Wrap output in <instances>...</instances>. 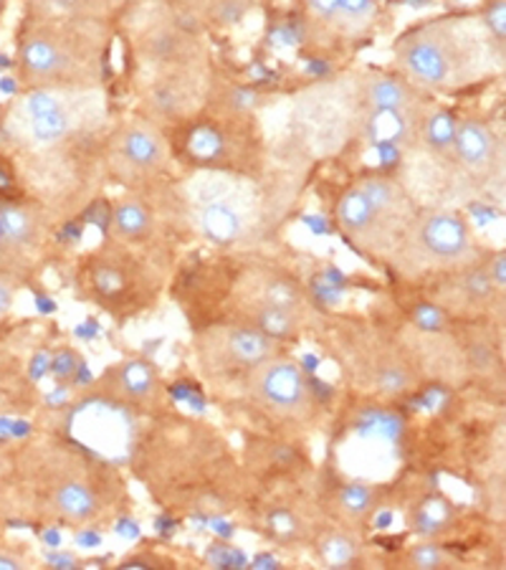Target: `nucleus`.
Returning a JSON list of instances; mask_svg holds the SVG:
<instances>
[{"instance_id": "obj_1", "label": "nucleus", "mask_w": 506, "mask_h": 570, "mask_svg": "<svg viewBox=\"0 0 506 570\" xmlns=\"http://www.w3.org/2000/svg\"><path fill=\"white\" fill-rule=\"evenodd\" d=\"M492 36L478 21H436L405 36L395 49L400 69L413 85L456 89L482 71ZM494 43V41H492Z\"/></svg>"}, {"instance_id": "obj_2", "label": "nucleus", "mask_w": 506, "mask_h": 570, "mask_svg": "<svg viewBox=\"0 0 506 570\" xmlns=\"http://www.w3.org/2000/svg\"><path fill=\"white\" fill-rule=\"evenodd\" d=\"M81 18H39L18 46L21 77L36 87H89L99 46Z\"/></svg>"}, {"instance_id": "obj_3", "label": "nucleus", "mask_w": 506, "mask_h": 570, "mask_svg": "<svg viewBox=\"0 0 506 570\" xmlns=\"http://www.w3.org/2000/svg\"><path fill=\"white\" fill-rule=\"evenodd\" d=\"M188 204L198 234L218 246L246 242L264 226L266 200L261 190L238 173H202L190 180Z\"/></svg>"}, {"instance_id": "obj_4", "label": "nucleus", "mask_w": 506, "mask_h": 570, "mask_svg": "<svg viewBox=\"0 0 506 570\" xmlns=\"http://www.w3.org/2000/svg\"><path fill=\"white\" fill-rule=\"evenodd\" d=\"M476 244L466 218L454 210L430 208L420 210L405 232L398 249L393 252L395 264L410 274L430 269H462L472 264Z\"/></svg>"}, {"instance_id": "obj_5", "label": "nucleus", "mask_w": 506, "mask_h": 570, "mask_svg": "<svg viewBox=\"0 0 506 570\" xmlns=\"http://www.w3.org/2000/svg\"><path fill=\"white\" fill-rule=\"evenodd\" d=\"M168 165V147H165L158 127L147 122L125 125L112 137V155L109 168L122 183H147L158 178Z\"/></svg>"}, {"instance_id": "obj_6", "label": "nucleus", "mask_w": 506, "mask_h": 570, "mask_svg": "<svg viewBox=\"0 0 506 570\" xmlns=\"http://www.w3.org/2000/svg\"><path fill=\"white\" fill-rule=\"evenodd\" d=\"M251 389L256 401L274 416L304 419L311 409L307 375L301 367L284 357H269L251 371Z\"/></svg>"}, {"instance_id": "obj_7", "label": "nucleus", "mask_w": 506, "mask_h": 570, "mask_svg": "<svg viewBox=\"0 0 506 570\" xmlns=\"http://www.w3.org/2000/svg\"><path fill=\"white\" fill-rule=\"evenodd\" d=\"M202 361L214 371H254L276 353V340L254 325H228L210 330L200 343Z\"/></svg>"}, {"instance_id": "obj_8", "label": "nucleus", "mask_w": 506, "mask_h": 570, "mask_svg": "<svg viewBox=\"0 0 506 570\" xmlns=\"http://www.w3.org/2000/svg\"><path fill=\"white\" fill-rule=\"evenodd\" d=\"M450 153L468 178L478 186H496L504 180V142L489 125L478 119L456 122Z\"/></svg>"}, {"instance_id": "obj_9", "label": "nucleus", "mask_w": 506, "mask_h": 570, "mask_svg": "<svg viewBox=\"0 0 506 570\" xmlns=\"http://www.w3.org/2000/svg\"><path fill=\"white\" fill-rule=\"evenodd\" d=\"M337 220L343 232L365 252L393 254L403 242V236L373 208L363 190L353 186L337 204Z\"/></svg>"}, {"instance_id": "obj_10", "label": "nucleus", "mask_w": 506, "mask_h": 570, "mask_svg": "<svg viewBox=\"0 0 506 570\" xmlns=\"http://www.w3.org/2000/svg\"><path fill=\"white\" fill-rule=\"evenodd\" d=\"M496 289L489 274H486V266H476L474 262L466 264L458 269L454 282H448L444 289H440V309H454L458 315H468V312H478L489 307ZM504 294V292H499Z\"/></svg>"}, {"instance_id": "obj_11", "label": "nucleus", "mask_w": 506, "mask_h": 570, "mask_svg": "<svg viewBox=\"0 0 506 570\" xmlns=\"http://www.w3.org/2000/svg\"><path fill=\"white\" fill-rule=\"evenodd\" d=\"M363 102L370 109H395V112H416L418 95L405 79L375 73L365 81Z\"/></svg>"}, {"instance_id": "obj_12", "label": "nucleus", "mask_w": 506, "mask_h": 570, "mask_svg": "<svg viewBox=\"0 0 506 570\" xmlns=\"http://www.w3.org/2000/svg\"><path fill=\"white\" fill-rule=\"evenodd\" d=\"M365 135L375 145H405L418 135L416 112H395V109H370L365 115Z\"/></svg>"}, {"instance_id": "obj_13", "label": "nucleus", "mask_w": 506, "mask_h": 570, "mask_svg": "<svg viewBox=\"0 0 506 570\" xmlns=\"http://www.w3.org/2000/svg\"><path fill=\"white\" fill-rule=\"evenodd\" d=\"M254 305L276 307L299 317V312L304 309V294L299 289V284L287 277V274L269 272L264 274L259 289L254 294Z\"/></svg>"}, {"instance_id": "obj_14", "label": "nucleus", "mask_w": 506, "mask_h": 570, "mask_svg": "<svg viewBox=\"0 0 506 570\" xmlns=\"http://www.w3.org/2000/svg\"><path fill=\"white\" fill-rule=\"evenodd\" d=\"M304 122H315L317 119V132L325 137V140H333V132L337 135L339 127L347 122L345 102H339V97H333L329 91H311L309 99H304L301 105Z\"/></svg>"}, {"instance_id": "obj_15", "label": "nucleus", "mask_w": 506, "mask_h": 570, "mask_svg": "<svg viewBox=\"0 0 506 570\" xmlns=\"http://www.w3.org/2000/svg\"><path fill=\"white\" fill-rule=\"evenodd\" d=\"M190 158L200 165H216L231 155V140L214 122H200L188 135Z\"/></svg>"}, {"instance_id": "obj_16", "label": "nucleus", "mask_w": 506, "mask_h": 570, "mask_svg": "<svg viewBox=\"0 0 506 570\" xmlns=\"http://www.w3.org/2000/svg\"><path fill=\"white\" fill-rule=\"evenodd\" d=\"M109 224L115 228V236L127 244L142 242L152 232V214L140 200H122L109 216Z\"/></svg>"}, {"instance_id": "obj_17", "label": "nucleus", "mask_w": 506, "mask_h": 570, "mask_svg": "<svg viewBox=\"0 0 506 570\" xmlns=\"http://www.w3.org/2000/svg\"><path fill=\"white\" fill-rule=\"evenodd\" d=\"M115 383H117V391L127 395L130 401H147L155 391H158V375H155V367L145 361L125 363L117 371Z\"/></svg>"}, {"instance_id": "obj_18", "label": "nucleus", "mask_w": 506, "mask_h": 570, "mask_svg": "<svg viewBox=\"0 0 506 570\" xmlns=\"http://www.w3.org/2000/svg\"><path fill=\"white\" fill-rule=\"evenodd\" d=\"M53 504L71 520H89L97 512V498L85 482H63L53 492Z\"/></svg>"}, {"instance_id": "obj_19", "label": "nucleus", "mask_w": 506, "mask_h": 570, "mask_svg": "<svg viewBox=\"0 0 506 570\" xmlns=\"http://www.w3.org/2000/svg\"><path fill=\"white\" fill-rule=\"evenodd\" d=\"M33 256L26 254L21 246L13 242L11 232H8L6 214H3V198H0V274L3 277H13L16 282L31 269Z\"/></svg>"}, {"instance_id": "obj_20", "label": "nucleus", "mask_w": 506, "mask_h": 570, "mask_svg": "<svg viewBox=\"0 0 506 570\" xmlns=\"http://www.w3.org/2000/svg\"><path fill=\"white\" fill-rule=\"evenodd\" d=\"M375 13H377L375 0H337L335 29L339 33L357 36L373 23Z\"/></svg>"}, {"instance_id": "obj_21", "label": "nucleus", "mask_w": 506, "mask_h": 570, "mask_svg": "<svg viewBox=\"0 0 506 570\" xmlns=\"http://www.w3.org/2000/svg\"><path fill=\"white\" fill-rule=\"evenodd\" d=\"M454 130H456V119L450 117L444 109H436L428 117L420 119L418 135L423 137L430 150L436 153H450V142H454Z\"/></svg>"}, {"instance_id": "obj_22", "label": "nucleus", "mask_w": 506, "mask_h": 570, "mask_svg": "<svg viewBox=\"0 0 506 570\" xmlns=\"http://www.w3.org/2000/svg\"><path fill=\"white\" fill-rule=\"evenodd\" d=\"M39 18H81L91 21L101 13V0H33Z\"/></svg>"}, {"instance_id": "obj_23", "label": "nucleus", "mask_w": 506, "mask_h": 570, "mask_svg": "<svg viewBox=\"0 0 506 570\" xmlns=\"http://www.w3.org/2000/svg\"><path fill=\"white\" fill-rule=\"evenodd\" d=\"M251 317H254V327H259L261 333L269 335L271 340L291 337L299 322V317L291 315V312L266 307V305H251Z\"/></svg>"}, {"instance_id": "obj_24", "label": "nucleus", "mask_w": 506, "mask_h": 570, "mask_svg": "<svg viewBox=\"0 0 506 570\" xmlns=\"http://www.w3.org/2000/svg\"><path fill=\"white\" fill-rule=\"evenodd\" d=\"M450 522V508L444 500L430 498L416 510V530L420 535H436Z\"/></svg>"}, {"instance_id": "obj_25", "label": "nucleus", "mask_w": 506, "mask_h": 570, "mask_svg": "<svg viewBox=\"0 0 506 570\" xmlns=\"http://www.w3.org/2000/svg\"><path fill=\"white\" fill-rule=\"evenodd\" d=\"M321 556L329 566H349L357 558V546L347 535H329L321 542Z\"/></svg>"}, {"instance_id": "obj_26", "label": "nucleus", "mask_w": 506, "mask_h": 570, "mask_svg": "<svg viewBox=\"0 0 506 570\" xmlns=\"http://www.w3.org/2000/svg\"><path fill=\"white\" fill-rule=\"evenodd\" d=\"M339 508H343L349 518H363L373 508V492L363 484H349L339 494Z\"/></svg>"}, {"instance_id": "obj_27", "label": "nucleus", "mask_w": 506, "mask_h": 570, "mask_svg": "<svg viewBox=\"0 0 506 570\" xmlns=\"http://www.w3.org/2000/svg\"><path fill=\"white\" fill-rule=\"evenodd\" d=\"M482 23H484V29L489 31L492 41L499 43V49H504V41H506V3L504 0H492L482 18Z\"/></svg>"}, {"instance_id": "obj_28", "label": "nucleus", "mask_w": 506, "mask_h": 570, "mask_svg": "<svg viewBox=\"0 0 506 570\" xmlns=\"http://www.w3.org/2000/svg\"><path fill=\"white\" fill-rule=\"evenodd\" d=\"M413 322L420 330H426V333H440L446 325V312L434 305V302H420L416 312H413Z\"/></svg>"}, {"instance_id": "obj_29", "label": "nucleus", "mask_w": 506, "mask_h": 570, "mask_svg": "<svg viewBox=\"0 0 506 570\" xmlns=\"http://www.w3.org/2000/svg\"><path fill=\"white\" fill-rule=\"evenodd\" d=\"M410 563L416 568H423V570L446 568V566H450V556L438 546H418V548H413Z\"/></svg>"}, {"instance_id": "obj_30", "label": "nucleus", "mask_w": 506, "mask_h": 570, "mask_svg": "<svg viewBox=\"0 0 506 570\" xmlns=\"http://www.w3.org/2000/svg\"><path fill=\"white\" fill-rule=\"evenodd\" d=\"M484 266H486V274H489L494 287L504 292L506 289V256H504V252L494 254L489 264H484Z\"/></svg>"}, {"instance_id": "obj_31", "label": "nucleus", "mask_w": 506, "mask_h": 570, "mask_svg": "<svg viewBox=\"0 0 506 570\" xmlns=\"http://www.w3.org/2000/svg\"><path fill=\"white\" fill-rule=\"evenodd\" d=\"M16 193V173L8 158L0 155V198H11Z\"/></svg>"}, {"instance_id": "obj_32", "label": "nucleus", "mask_w": 506, "mask_h": 570, "mask_svg": "<svg viewBox=\"0 0 506 570\" xmlns=\"http://www.w3.org/2000/svg\"><path fill=\"white\" fill-rule=\"evenodd\" d=\"M307 6H309V11L319 18V21L335 26L337 0H307Z\"/></svg>"}, {"instance_id": "obj_33", "label": "nucleus", "mask_w": 506, "mask_h": 570, "mask_svg": "<svg viewBox=\"0 0 506 570\" xmlns=\"http://www.w3.org/2000/svg\"><path fill=\"white\" fill-rule=\"evenodd\" d=\"M0 568H21V563L11 556H0Z\"/></svg>"}]
</instances>
